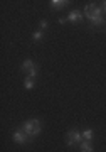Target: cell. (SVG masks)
Segmentation results:
<instances>
[{
    "mask_svg": "<svg viewBox=\"0 0 106 152\" xmlns=\"http://www.w3.org/2000/svg\"><path fill=\"white\" fill-rule=\"evenodd\" d=\"M24 86H25L27 90H32V88H34V78H32V76H29V78L25 80V83H24Z\"/></svg>",
    "mask_w": 106,
    "mask_h": 152,
    "instance_id": "30bf717a",
    "label": "cell"
},
{
    "mask_svg": "<svg viewBox=\"0 0 106 152\" xmlns=\"http://www.w3.org/2000/svg\"><path fill=\"white\" fill-rule=\"evenodd\" d=\"M69 5V0H52L51 2V7L52 9H64V7Z\"/></svg>",
    "mask_w": 106,
    "mask_h": 152,
    "instance_id": "52a82bcc",
    "label": "cell"
},
{
    "mask_svg": "<svg viewBox=\"0 0 106 152\" xmlns=\"http://www.w3.org/2000/svg\"><path fill=\"white\" fill-rule=\"evenodd\" d=\"M42 39V31H37V32H34V41H41Z\"/></svg>",
    "mask_w": 106,
    "mask_h": 152,
    "instance_id": "8fae6325",
    "label": "cell"
},
{
    "mask_svg": "<svg viewBox=\"0 0 106 152\" xmlns=\"http://www.w3.org/2000/svg\"><path fill=\"white\" fill-rule=\"evenodd\" d=\"M68 20H71V22H81V20H83V14H81L79 10H73L71 14H69Z\"/></svg>",
    "mask_w": 106,
    "mask_h": 152,
    "instance_id": "8992f818",
    "label": "cell"
},
{
    "mask_svg": "<svg viewBox=\"0 0 106 152\" xmlns=\"http://www.w3.org/2000/svg\"><path fill=\"white\" fill-rule=\"evenodd\" d=\"M84 14L91 20V24H94V26H105L106 24V19L101 17V9L96 7L94 4H88V5L84 7Z\"/></svg>",
    "mask_w": 106,
    "mask_h": 152,
    "instance_id": "6da1fadb",
    "label": "cell"
},
{
    "mask_svg": "<svg viewBox=\"0 0 106 152\" xmlns=\"http://www.w3.org/2000/svg\"><path fill=\"white\" fill-rule=\"evenodd\" d=\"M22 71H29V76H32V78H36V75H37V68L30 59L22 63Z\"/></svg>",
    "mask_w": 106,
    "mask_h": 152,
    "instance_id": "3957f363",
    "label": "cell"
},
{
    "mask_svg": "<svg viewBox=\"0 0 106 152\" xmlns=\"http://www.w3.org/2000/svg\"><path fill=\"white\" fill-rule=\"evenodd\" d=\"M46 27H47V22L42 20V22H41V29H46Z\"/></svg>",
    "mask_w": 106,
    "mask_h": 152,
    "instance_id": "7c38bea8",
    "label": "cell"
},
{
    "mask_svg": "<svg viewBox=\"0 0 106 152\" xmlns=\"http://www.w3.org/2000/svg\"><path fill=\"white\" fill-rule=\"evenodd\" d=\"M103 9H105V12H106V2H105V5H103Z\"/></svg>",
    "mask_w": 106,
    "mask_h": 152,
    "instance_id": "4fadbf2b",
    "label": "cell"
},
{
    "mask_svg": "<svg viewBox=\"0 0 106 152\" xmlns=\"http://www.w3.org/2000/svg\"><path fill=\"white\" fill-rule=\"evenodd\" d=\"M14 140H15L17 144H25L27 142V134H24L22 130H17L15 134H14Z\"/></svg>",
    "mask_w": 106,
    "mask_h": 152,
    "instance_id": "5b68a950",
    "label": "cell"
},
{
    "mask_svg": "<svg viewBox=\"0 0 106 152\" xmlns=\"http://www.w3.org/2000/svg\"><path fill=\"white\" fill-rule=\"evenodd\" d=\"M93 135H94V132H93V130H89V129L83 132V139H86L88 142H91V139H93Z\"/></svg>",
    "mask_w": 106,
    "mask_h": 152,
    "instance_id": "9c48e42d",
    "label": "cell"
},
{
    "mask_svg": "<svg viewBox=\"0 0 106 152\" xmlns=\"http://www.w3.org/2000/svg\"><path fill=\"white\" fill-rule=\"evenodd\" d=\"M81 134L78 130H71L68 134V145H74V144H78V142H81Z\"/></svg>",
    "mask_w": 106,
    "mask_h": 152,
    "instance_id": "277c9868",
    "label": "cell"
},
{
    "mask_svg": "<svg viewBox=\"0 0 106 152\" xmlns=\"http://www.w3.org/2000/svg\"><path fill=\"white\" fill-rule=\"evenodd\" d=\"M81 152H93V145H91V142H83L81 144Z\"/></svg>",
    "mask_w": 106,
    "mask_h": 152,
    "instance_id": "ba28073f",
    "label": "cell"
},
{
    "mask_svg": "<svg viewBox=\"0 0 106 152\" xmlns=\"http://www.w3.org/2000/svg\"><path fill=\"white\" fill-rule=\"evenodd\" d=\"M24 130H25L27 135H37L39 132H41V122L39 120H27L25 124H24Z\"/></svg>",
    "mask_w": 106,
    "mask_h": 152,
    "instance_id": "7a4b0ae2",
    "label": "cell"
}]
</instances>
